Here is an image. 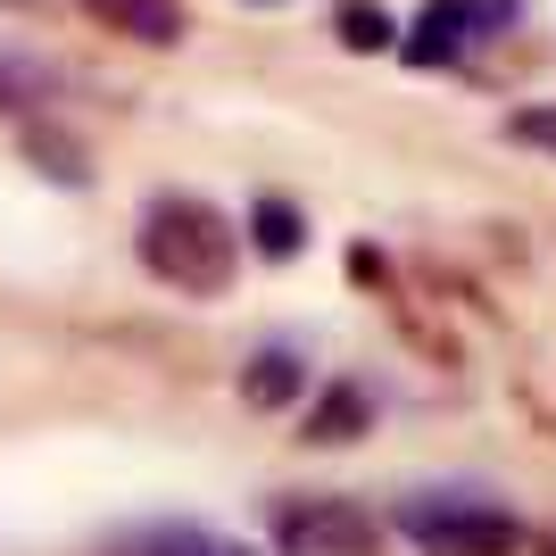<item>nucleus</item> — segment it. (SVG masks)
<instances>
[{"instance_id": "3", "label": "nucleus", "mask_w": 556, "mask_h": 556, "mask_svg": "<svg viewBox=\"0 0 556 556\" xmlns=\"http://www.w3.org/2000/svg\"><path fill=\"white\" fill-rule=\"evenodd\" d=\"M275 548L282 556H374L382 548V523H374L357 498H332V490H300L275 507Z\"/></svg>"}, {"instance_id": "6", "label": "nucleus", "mask_w": 556, "mask_h": 556, "mask_svg": "<svg viewBox=\"0 0 556 556\" xmlns=\"http://www.w3.org/2000/svg\"><path fill=\"white\" fill-rule=\"evenodd\" d=\"M300 391H307L300 349H257L250 366H241V407H257V416H282Z\"/></svg>"}, {"instance_id": "13", "label": "nucleus", "mask_w": 556, "mask_h": 556, "mask_svg": "<svg viewBox=\"0 0 556 556\" xmlns=\"http://www.w3.org/2000/svg\"><path fill=\"white\" fill-rule=\"evenodd\" d=\"M9 9H17V0H9ZM25 9H34V0H25Z\"/></svg>"}, {"instance_id": "9", "label": "nucleus", "mask_w": 556, "mask_h": 556, "mask_svg": "<svg viewBox=\"0 0 556 556\" xmlns=\"http://www.w3.org/2000/svg\"><path fill=\"white\" fill-rule=\"evenodd\" d=\"M250 241H257V257H300L307 250V216L291 208V200H257L250 208Z\"/></svg>"}, {"instance_id": "10", "label": "nucleus", "mask_w": 556, "mask_h": 556, "mask_svg": "<svg viewBox=\"0 0 556 556\" xmlns=\"http://www.w3.org/2000/svg\"><path fill=\"white\" fill-rule=\"evenodd\" d=\"M332 34H341L349 50H391V9H382V0H341V9H332Z\"/></svg>"}, {"instance_id": "8", "label": "nucleus", "mask_w": 556, "mask_h": 556, "mask_svg": "<svg viewBox=\"0 0 556 556\" xmlns=\"http://www.w3.org/2000/svg\"><path fill=\"white\" fill-rule=\"evenodd\" d=\"M366 424H374V391H357V382H332V391L307 407V441L332 448V441H357Z\"/></svg>"}, {"instance_id": "5", "label": "nucleus", "mask_w": 556, "mask_h": 556, "mask_svg": "<svg viewBox=\"0 0 556 556\" xmlns=\"http://www.w3.org/2000/svg\"><path fill=\"white\" fill-rule=\"evenodd\" d=\"M92 25H109V34H125V42H159V50H175L191 34V17H184V0H75Z\"/></svg>"}, {"instance_id": "4", "label": "nucleus", "mask_w": 556, "mask_h": 556, "mask_svg": "<svg viewBox=\"0 0 556 556\" xmlns=\"http://www.w3.org/2000/svg\"><path fill=\"white\" fill-rule=\"evenodd\" d=\"M498 17H515V0H424V17L407 25L399 59H407V67H448V59H465V42Z\"/></svg>"}, {"instance_id": "11", "label": "nucleus", "mask_w": 556, "mask_h": 556, "mask_svg": "<svg viewBox=\"0 0 556 556\" xmlns=\"http://www.w3.org/2000/svg\"><path fill=\"white\" fill-rule=\"evenodd\" d=\"M50 75L42 67H17V59H0V109H34V92H42Z\"/></svg>"}, {"instance_id": "1", "label": "nucleus", "mask_w": 556, "mask_h": 556, "mask_svg": "<svg viewBox=\"0 0 556 556\" xmlns=\"http://www.w3.org/2000/svg\"><path fill=\"white\" fill-rule=\"evenodd\" d=\"M134 250H141V266H150L159 282H175V291H191V300H216V291L232 282L241 241H232L225 208L191 200V191H166V200H150V208H141Z\"/></svg>"}, {"instance_id": "7", "label": "nucleus", "mask_w": 556, "mask_h": 556, "mask_svg": "<svg viewBox=\"0 0 556 556\" xmlns=\"http://www.w3.org/2000/svg\"><path fill=\"white\" fill-rule=\"evenodd\" d=\"M125 556H257V548L232 532H208V523H150V532H134Z\"/></svg>"}, {"instance_id": "2", "label": "nucleus", "mask_w": 556, "mask_h": 556, "mask_svg": "<svg viewBox=\"0 0 556 556\" xmlns=\"http://www.w3.org/2000/svg\"><path fill=\"white\" fill-rule=\"evenodd\" d=\"M391 532L416 556H523V523L482 490H407Z\"/></svg>"}, {"instance_id": "12", "label": "nucleus", "mask_w": 556, "mask_h": 556, "mask_svg": "<svg viewBox=\"0 0 556 556\" xmlns=\"http://www.w3.org/2000/svg\"><path fill=\"white\" fill-rule=\"evenodd\" d=\"M507 134L523 141V150H556V109H515Z\"/></svg>"}]
</instances>
